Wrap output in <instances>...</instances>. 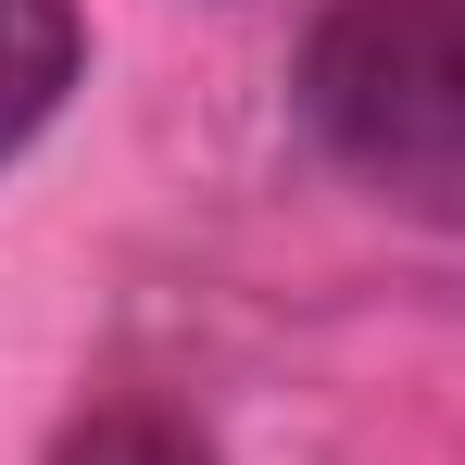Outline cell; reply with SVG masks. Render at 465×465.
<instances>
[{
  "mask_svg": "<svg viewBox=\"0 0 465 465\" xmlns=\"http://www.w3.org/2000/svg\"><path fill=\"white\" fill-rule=\"evenodd\" d=\"M290 101L340 176L428 227H465V0H327Z\"/></svg>",
  "mask_w": 465,
  "mask_h": 465,
  "instance_id": "6da1fadb",
  "label": "cell"
},
{
  "mask_svg": "<svg viewBox=\"0 0 465 465\" xmlns=\"http://www.w3.org/2000/svg\"><path fill=\"white\" fill-rule=\"evenodd\" d=\"M88 64V25L76 0H0V163L25 152L51 114H64V88Z\"/></svg>",
  "mask_w": 465,
  "mask_h": 465,
  "instance_id": "7a4b0ae2",
  "label": "cell"
},
{
  "mask_svg": "<svg viewBox=\"0 0 465 465\" xmlns=\"http://www.w3.org/2000/svg\"><path fill=\"white\" fill-rule=\"evenodd\" d=\"M51 465H214V453H202L176 415H152V402H114V415H88Z\"/></svg>",
  "mask_w": 465,
  "mask_h": 465,
  "instance_id": "3957f363",
  "label": "cell"
}]
</instances>
